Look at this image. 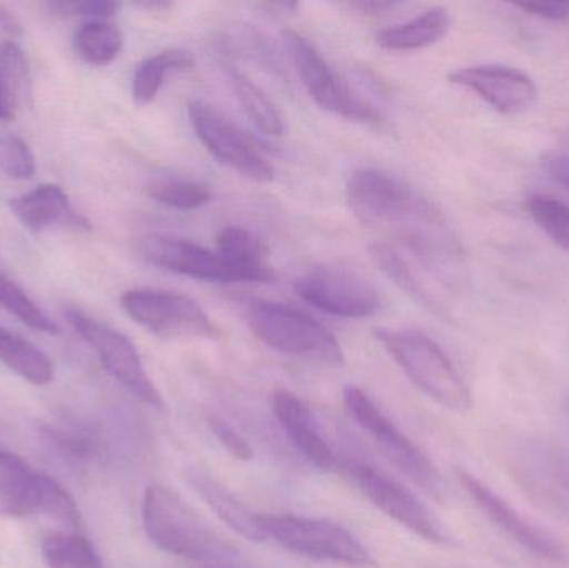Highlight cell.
I'll use <instances>...</instances> for the list:
<instances>
[{
  "label": "cell",
  "instance_id": "e0dca14e",
  "mask_svg": "<svg viewBox=\"0 0 569 568\" xmlns=\"http://www.w3.org/2000/svg\"><path fill=\"white\" fill-rule=\"evenodd\" d=\"M216 252L242 282L269 283L276 279V273L269 266V249L266 243L243 227L230 226L220 230Z\"/></svg>",
  "mask_w": 569,
  "mask_h": 568
},
{
  "label": "cell",
  "instance_id": "603a6c76",
  "mask_svg": "<svg viewBox=\"0 0 569 568\" xmlns=\"http://www.w3.org/2000/svg\"><path fill=\"white\" fill-rule=\"evenodd\" d=\"M0 362L33 386H47L53 379L49 357L29 340L0 327Z\"/></svg>",
  "mask_w": 569,
  "mask_h": 568
},
{
  "label": "cell",
  "instance_id": "4316f807",
  "mask_svg": "<svg viewBox=\"0 0 569 568\" xmlns=\"http://www.w3.org/2000/svg\"><path fill=\"white\" fill-rule=\"evenodd\" d=\"M0 83L13 113L29 103L32 93L29 62L23 50L12 40L0 42Z\"/></svg>",
  "mask_w": 569,
  "mask_h": 568
},
{
  "label": "cell",
  "instance_id": "4fadbf2b",
  "mask_svg": "<svg viewBox=\"0 0 569 568\" xmlns=\"http://www.w3.org/2000/svg\"><path fill=\"white\" fill-rule=\"evenodd\" d=\"M458 479H460L465 492L473 500L475 506L501 532L507 534L515 544L523 547L531 556L547 560L553 566H568L569 550L553 534L528 520L520 510L515 509L500 494L495 492L490 486L481 482L470 472L460 470Z\"/></svg>",
  "mask_w": 569,
  "mask_h": 568
},
{
  "label": "cell",
  "instance_id": "e575fe53",
  "mask_svg": "<svg viewBox=\"0 0 569 568\" xmlns=\"http://www.w3.org/2000/svg\"><path fill=\"white\" fill-rule=\"evenodd\" d=\"M209 426L212 429L213 436L217 437V440L222 444L223 449L230 456L236 457L240 462H249V460L253 459L252 446L226 419L219 416H210Z\"/></svg>",
  "mask_w": 569,
  "mask_h": 568
},
{
  "label": "cell",
  "instance_id": "d6986e66",
  "mask_svg": "<svg viewBox=\"0 0 569 568\" xmlns=\"http://www.w3.org/2000/svg\"><path fill=\"white\" fill-rule=\"evenodd\" d=\"M39 477L26 460L0 450V512L9 517L39 512Z\"/></svg>",
  "mask_w": 569,
  "mask_h": 568
},
{
  "label": "cell",
  "instance_id": "484cf974",
  "mask_svg": "<svg viewBox=\"0 0 569 568\" xmlns=\"http://www.w3.org/2000/svg\"><path fill=\"white\" fill-rule=\"evenodd\" d=\"M42 556L50 568H106L82 534H49L42 542Z\"/></svg>",
  "mask_w": 569,
  "mask_h": 568
},
{
  "label": "cell",
  "instance_id": "d6a6232c",
  "mask_svg": "<svg viewBox=\"0 0 569 568\" xmlns=\"http://www.w3.org/2000/svg\"><path fill=\"white\" fill-rule=\"evenodd\" d=\"M0 169L16 180L30 179L36 173V157L20 137L7 136L0 139Z\"/></svg>",
  "mask_w": 569,
  "mask_h": 568
},
{
  "label": "cell",
  "instance_id": "44dd1931",
  "mask_svg": "<svg viewBox=\"0 0 569 568\" xmlns=\"http://www.w3.org/2000/svg\"><path fill=\"white\" fill-rule=\"evenodd\" d=\"M190 482L196 487L197 492L206 499L210 509L243 539L252 542L267 540L262 527L259 524V514L247 509L240 500H237L226 487L210 479L206 474L193 472Z\"/></svg>",
  "mask_w": 569,
  "mask_h": 568
},
{
  "label": "cell",
  "instance_id": "7402d4cb",
  "mask_svg": "<svg viewBox=\"0 0 569 568\" xmlns=\"http://www.w3.org/2000/svg\"><path fill=\"white\" fill-rule=\"evenodd\" d=\"M193 56L189 50L167 49L149 57L137 66L132 79V96L139 106H147L162 89L167 76L193 67Z\"/></svg>",
  "mask_w": 569,
  "mask_h": 568
},
{
  "label": "cell",
  "instance_id": "cb8c5ba5",
  "mask_svg": "<svg viewBox=\"0 0 569 568\" xmlns=\"http://www.w3.org/2000/svg\"><path fill=\"white\" fill-rule=\"evenodd\" d=\"M77 57L90 66L106 67L119 57L123 36L109 20H87L73 36Z\"/></svg>",
  "mask_w": 569,
  "mask_h": 568
},
{
  "label": "cell",
  "instance_id": "3957f363",
  "mask_svg": "<svg viewBox=\"0 0 569 568\" xmlns=\"http://www.w3.org/2000/svg\"><path fill=\"white\" fill-rule=\"evenodd\" d=\"M378 342L417 389L445 409L468 412L473 396L448 353L418 330H377Z\"/></svg>",
  "mask_w": 569,
  "mask_h": 568
},
{
  "label": "cell",
  "instance_id": "52a82bcc",
  "mask_svg": "<svg viewBox=\"0 0 569 568\" xmlns=\"http://www.w3.org/2000/svg\"><path fill=\"white\" fill-rule=\"evenodd\" d=\"M120 307L133 322L163 340H216L220 336L199 302L172 290H127Z\"/></svg>",
  "mask_w": 569,
  "mask_h": 568
},
{
  "label": "cell",
  "instance_id": "8992f818",
  "mask_svg": "<svg viewBox=\"0 0 569 568\" xmlns=\"http://www.w3.org/2000/svg\"><path fill=\"white\" fill-rule=\"evenodd\" d=\"M343 466L365 497L395 522L411 530L415 536L437 546H451V539L443 524L431 510L403 484L388 476L387 472L353 452L351 447L345 450Z\"/></svg>",
  "mask_w": 569,
  "mask_h": 568
},
{
  "label": "cell",
  "instance_id": "2e32d148",
  "mask_svg": "<svg viewBox=\"0 0 569 568\" xmlns=\"http://www.w3.org/2000/svg\"><path fill=\"white\" fill-rule=\"evenodd\" d=\"M272 403L273 413L295 449L300 450L308 462L323 472L337 469V456L330 444L321 436L310 409L288 390L276 392Z\"/></svg>",
  "mask_w": 569,
  "mask_h": 568
},
{
  "label": "cell",
  "instance_id": "d4e9b609",
  "mask_svg": "<svg viewBox=\"0 0 569 568\" xmlns=\"http://www.w3.org/2000/svg\"><path fill=\"white\" fill-rule=\"evenodd\" d=\"M230 80L233 83L237 99L242 106L243 112L247 113L253 126L266 133V136L280 137L283 136L284 126L279 109L273 106L272 100L236 67L227 66Z\"/></svg>",
  "mask_w": 569,
  "mask_h": 568
},
{
  "label": "cell",
  "instance_id": "ac0fdd59",
  "mask_svg": "<svg viewBox=\"0 0 569 568\" xmlns=\"http://www.w3.org/2000/svg\"><path fill=\"white\" fill-rule=\"evenodd\" d=\"M9 206L22 226L33 232H40L62 220H69L73 226L86 227V229L90 227L82 216L70 209L69 196L57 183H43L10 200Z\"/></svg>",
  "mask_w": 569,
  "mask_h": 568
},
{
  "label": "cell",
  "instance_id": "1f68e13d",
  "mask_svg": "<svg viewBox=\"0 0 569 568\" xmlns=\"http://www.w3.org/2000/svg\"><path fill=\"white\" fill-rule=\"evenodd\" d=\"M39 486V512L52 517L67 529L79 534L82 529V517L73 497L56 479L46 474H40Z\"/></svg>",
  "mask_w": 569,
  "mask_h": 568
},
{
  "label": "cell",
  "instance_id": "f1b7e54d",
  "mask_svg": "<svg viewBox=\"0 0 569 568\" xmlns=\"http://www.w3.org/2000/svg\"><path fill=\"white\" fill-rule=\"evenodd\" d=\"M368 252H370L375 266H377L401 292L407 293L415 302L421 303V306L428 307V309L437 310V303L428 296L427 290L418 283L413 272L408 269L403 257H401L393 247L381 242L371 243V246L368 247Z\"/></svg>",
  "mask_w": 569,
  "mask_h": 568
},
{
  "label": "cell",
  "instance_id": "836d02e7",
  "mask_svg": "<svg viewBox=\"0 0 569 568\" xmlns=\"http://www.w3.org/2000/svg\"><path fill=\"white\" fill-rule=\"evenodd\" d=\"M119 7V3L112 0H60L49 3V9L59 16L86 17L89 20L112 19Z\"/></svg>",
  "mask_w": 569,
  "mask_h": 568
},
{
  "label": "cell",
  "instance_id": "8d00e7d4",
  "mask_svg": "<svg viewBox=\"0 0 569 568\" xmlns=\"http://www.w3.org/2000/svg\"><path fill=\"white\" fill-rule=\"evenodd\" d=\"M541 163L543 169L547 170L548 176L560 183L563 189L569 192V156L565 152H557V150H550L541 157Z\"/></svg>",
  "mask_w": 569,
  "mask_h": 568
},
{
  "label": "cell",
  "instance_id": "7c38bea8",
  "mask_svg": "<svg viewBox=\"0 0 569 568\" xmlns=\"http://www.w3.org/2000/svg\"><path fill=\"white\" fill-rule=\"evenodd\" d=\"M190 123L207 150L223 166L253 182H272L276 169L256 140L233 123L222 110L206 100L189 103Z\"/></svg>",
  "mask_w": 569,
  "mask_h": 568
},
{
  "label": "cell",
  "instance_id": "ffe728a7",
  "mask_svg": "<svg viewBox=\"0 0 569 568\" xmlns=\"http://www.w3.org/2000/svg\"><path fill=\"white\" fill-rule=\"evenodd\" d=\"M451 29V17L445 7H433L420 16L388 27L377 33V43L393 52L427 49L447 37Z\"/></svg>",
  "mask_w": 569,
  "mask_h": 568
},
{
  "label": "cell",
  "instance_id": "5b68a950",
  "mask_svg": "<svg viewBox=\"0 0 569 568\" xmlns=\"http://www.w3.org/2000/svg\"><path fill=\"white\" fill-rule=\"evenodd\" d=\"M259 524L267 539L297 556L347 567L375 566L367 547L350 530L330 520L259 514Z\"/></svg>",
  "mask_w": 569,
  "mask_h": 568
},
{
  "label": "cell",
  "instance_id": "9c48e42d",
  "mask_svg": "<svg viewBox=\"0 0 569 568\" xmlns=\"http://www.w3.org/2000/svg\"><path fill=\"white\" fill-rule=\"evenodd\" d=\"M63 313L77 336L97 353L103 369L123 389L129 390L137 400L153 409L166 407L162 393L147 373L140 353L137 352L129 337L80 310L67 309Z\"/></svg>",
  "mask_w": 569,
  "mask_h": 568
},
{
  "label": "cell",
  "instance_id": "4dcf8cb0",
  "mask_svg": "<svg viewBox=\"0 0 569 568\" xmlns=\"http://www.w3.org/2000/svg\"><path fill=\"white\" fill-rule=\"evenodd\" d=\"M0 307L26 323L30 329L56 336L60 332L59 323L50 319L22 287L17 286L6 273L0 272Z\"/></svg>",
  "mask_w": 569,
  "mask_h": 568
},
{
  "label": "cell",
  "instance_id": "6da1fadb",
  "mask_svg": "<svg viewBox=\"0 0 569 568\" xmlns=\"http://www.w3.org/2000/svg\"><path fill=\"white\" fill-rule=\"evenodd\" d=\"M345 192L363 226H398L410 249L428 246L450 230L433 203L385 170H355Z\"/></svg>",
  "mask_w": 569,
  "mask_h": 568
},
{
  "label": "cell",
  "instance_id": "5bb4252c",
  "mask_svg": "<svg viewBox=\"0 0 569 568\" xmlns=\"http://www.w3.org/2000/svg\"><path fill=\"white\" fill-rule=\"evenodd\" d=\"M448 80L477 93L491 109L505 116L530 109L540 96L530 73L500 63L461 67L448 73Z\"/></svg>",
  "mask_w": 569,
  "mask_h": 568
},
{
  "label": "cell",
  "instance_id": "f546056e",
  "mask_svg": "<svg viewBox=\"0 0 569 568\" xmlns=\"http://www.w3.org/2000/svg\"><path fill=\"white\" fill-rule=\"evenodd\" d=\"M528 216L551 242L569 252V203L551 196H531L525 203Z\"/></svg>",
  "mask_w": 569,
  "mask_h": 568
},
{
  "label": "cell",
  "instance_id": "74e56055",
  "mask_svg": "<svg viewBox=\"0 0 569 568\" xmlns=\"http://www.w3.org/2000/svg\"><path fill=\"white\" fill-rule=\"evenodd\" d=\"M0 27L6 32L12 33V36H20L22 33V26H20L19 19L3 6H0Z\"/></svg>",
  "mask_w": 569,
  "mask_h": 568
},
{
  "label": "cell",
  "instance_id": "83f0119b",
  "mask_svg": "<svg viewBox=\"0 0 569 568\" xmlns=\"http://www.w3.org/2000/svg\"><path fill=\"white\" fill-rule=\"evenodd\" d=\"M147 196L160 206L176 210H197L212 200L207 183L183 179H156L146 187Z\"/></svg>",
  "mask_w": 569,
  "mask_h": 568
},
{
  "label": "cell",
  "instance_id": "277c9868",
  "mask_svg": "<svg viewBox=\"0 0 569 568\" xmlns=\"http://www.w3.org/2000/svg\"><path fill=\"white\" fill-rule=\"evenodd\" d=\"M247 322L267 347L284 356L327 366L343 363L340 342L320 320L303 310L269 300H252L247 306Z\"/></svg>",
  "mask_w": 569,
  "mask_h": 568
},
{
  "label": "cell",
  "instance_id": "30bf717a",
  "mask_svg": "<svg viewBox=\"0 0 569 568\" xmlns=\"http://www.w3.org/2000/svg\"><path fill=\"white\" fill-rule=\"evenodd\" d=\"M295 293L308 306L341 319H367L380 312L383 300L373 283L347 267H311L295 280Z\"/></svg>",
  "mask_w": 569,
  "mask_h": 568
},
{
  "label": "cell",
  "instance_id": "ba28073f",
  "mask_svg": "<svg viewBox=\"0 0 569 568\" xmlns=\"http://www.w3.org/2000/svg\"><path fill=\"white\" fill-rule=\"evenodd\" d=\"M282 40L298 79L321 109L377 129L385 126L383 113L370 102L353 96L307 37L295 30H283Z\"/></svg>",
  "mask_w": 569,
  "mask_h": 568
},
{
  "label": "cell",
  "instance_id": "7a4b0ae2",
  "mask_svg": "<svg viewBox=\"0 0 569 568\" xmlns=\"http://www.w3.org/2000/svg\"><path fill=\"white\" fill-rule=\"evenodd\" d=\"M147 537L170 556L196 562H222L236 554L202 516L169 487L153 484L142 500Z\"/></svg>",
  "mask_w": 569,
  "mask_h": 568
},
{
  "label": "cell",
  "instance_id": "f35d334b",
  "mask_svg": "<svg viewBox=\"0 0 569 568\" xmlns=\"http://www.w3.org/2000/svg\"><path fill=\"white\" fill-rule=\"evenodd\" d=\"M13 117H16V113L10 109L6 93H3L2 83H0V120H10Z\"/></svg>",
  "mask_w": 569,
  "mask_h": 568
},
{
  "label": "cell",
  "instance_id": "8fae6325",
  "mask_svg": "<svg viewBox=\"0 0 569 568\" xmlns=\"http://www.w3.org/2000/svg\"><path fill=\"white\" fill-rule=\"evenodd\" d=\"M343 402L355 422L367 430L368 436L380 446L381 452L421 489L433 496L443 490L440 474L427 456L378 409L367 392L355 386L345 387Z\"/></svg>",
  "mask_w": 569,
  "mask_h": 568
},
{
  "label": "cell",
  "instance_id": "9a60e30c",
  "mask_svg": "<svg viewBox=\"0 0 569 568\" xmlns=\"http://www.w3.org/2000/svg\"><path fill=\"white\" fill-rule=\"evenodd\" d=\"M140 252L147 262L190 279L217 283L242 282L219 253L180 237L157 233L146 237Z\"/></svg>",
  "mask_w": 569,
  "mask_h": 568
},
{
  "label": "cell",
  "instance_id": "d590c367",
  "mask_svg": "<svg viewBox=\"0 0 569 568\" xmlns=\"http://www.w3.org/2000/svg\"><path fill=\"white\" fill-rule=\"evenodd\" d=\"M517 9L523 10L528 16L547 22L565 23L569 26V0H545V2L513 3Z\"/></svg>",
  "mask_w": 569,
  "mask_h": 568
}]
</instances>
